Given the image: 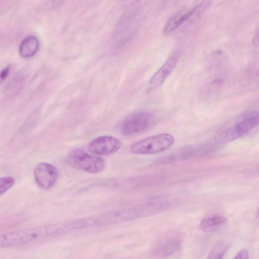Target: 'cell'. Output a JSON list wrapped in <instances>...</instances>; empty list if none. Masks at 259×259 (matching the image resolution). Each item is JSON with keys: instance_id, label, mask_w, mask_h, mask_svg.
Masks as SVG:
<instances>
[{"instance_id": "obj_8", "label": "cell", "mask_w": 259, "mask_h": 259, "mask_svg": "<svg viewBox=\"0 0 259 259\" xmlns=\"http://www.w3.org/2000/svg\"><path fill=\"white\" fill-rule=\"evenodd\" d=\"M35 180L37 185L42 189H49L56 184L58 171L53 165L41 162L38 163L34 169Z\"/></svg>"}, {"instance_id": "obj_14", "label": "cell", "mask_w": 259, "mask_h": 259, "mask_svg": "<svg viewBox=\"0 0 259 259\" xmlns=\"http://www.w3.org/2000/svg\"><path fill=\"white\" fill-rule=\"evenodd\" d=\"M228 248L226 242H219L210 251L207 259H223Z\"/></svg>"}, {"instance_id": "obj_12", "label": "cell", "mask_w": 259, "mask_h": 259, "mask_svg": "<svg viewBox=\"0 0 259 259\" xmlns=\"http://www.w3.org/2000/svg\"><path fill=\"white\" fill-rule=\"evenodd\" d=\"M227 223V219L220 215H213L203 219L200 225L201 230L214 232L221 229Z\"/></svg>"}, {"instance_id": "obj_7", "label": "cell", "mask_w": 259, "mask_h": 259, "mask_svg": "<svg viewBox=\"0 0 259 259\" xmlns=\"http://www.w3.org/2000/svg\"><path fill=\"white\" fill-rule=\"evenodd\" d=\"M179 57V53L175 51L167 58L150 78L147 88V92L154 90L164 82L176 66Z\"/></svg>"}, {"instance_id": "obj_10", "label": "cell", "mask_w": 259, "mask_h": 259, "mask_svg": "<svg viewBox=\"0 0 259 259\" xmlns=\"http://www.w3.org/2000/svg\"><path fill=\"white\" fill-rule=\"evenodd\" d=\"M189 13L190 9H183L174 14L165 23L163 29V34L167 35L171 33L181 25L187 22Z\"/></svg>"}, {"instance_id": "obj_13", "label": "cell", "mask_w": 259, "mask_h": 259, "mask_svg": "<svg viewBox=\"0 0 259 259\" xmlns=\"http://www.w3.org/2000/svg\"><path fill=\"white\" fill-rule=\"evenodd\" d=\"M211 4L210 1H202L194 7L190 9L189 17L187 22H193L202 16Z\"/></svg>"}, {"instance_id": "obj_2", "label": "cell", "mask_w": 259, "mask_h": 259, "mask_svg": "<svg viewBox=\"0 0 259 259\" xmlns=\"http://www.w3.org/2000/svg\"><path fill=\"white\" fill-rule=\"evenodd\" d=\"M259 115L257 111H249L229 121L217 131L215 141L226 144L240 138L258 124Z\"/></svg>"}, {"instance_id": "obj_11", "label": "cell", "mask_w": 259, "mask_h": 259, "mask_svg": "<svg viewBox=\"0 0 259 259\" xmlns=\"http://www.w3.org/2000/svg\"><path fill=\"white\" fill-rule=\"evenodd\" d=\"M39 48L38 38L33 35L29 36L21 42L19 52L20 56L25 58H29L34 56Z\"/></svg>"}, {"instance_id": "obj_17", "label": "cell", "mask_w": 259, "mask_h": 259, "mask_svg": "<svg viewBox=\"0 0 259 259\" xmlns=\"http://www.w3.org/2000/svg\"><path fill=\"white\" fill-rule=\"evenodd\" d=\"M10 71V66H8L4 68L0 72V79L2 80L6 79Z\"/></svg>"}, {"instance_id": "obj_9", "label": "cell", "mask_w": 259, "mask_h": 259, "mask_svg": "<svg viewBox=\"0 0 259 259\" xmlns=\"http://www.w3.org/2000/svg\"><path fill=\"white\" fill-rule=\"evenodd\" d=\"M181 244V240L179 235L174 233L167 234L154 247L153 253L161 258L168 257L179 250Z\"/></svg>"}, {"instance_id": "obj_5", "label": "cell", "mask_w": 259, "mask_h": 259, "mask_svg": "<svg viewBox=\"0 0 259 259\" xmlns=\"http://www.w3.org/2000/svg\"><path fill=\"white\" fill-rule=\"evenodd\" d=\"M154 122L153 115L148 111L133 113L125 117L120 125V132L124 136L142 132L150 127Z\"/></svg>"}, {"instance_id": "obj_3", "label": "cell", "mask_w": 259, "mask_h": 259, "mask_svg": "<svg viewBox=\"0 0 259 259\" xmlns=\"http://www.w3.org/2000/svg\"><path fill=\"white\" fill-rule=\"evenodd\" d=\"M66 161L70 167L90 173L100 172L105 165L102 158L78 148L72 150L67 154Z\"/></svg>"}, {"instance_id": "obj_1", "label": "cell", "mask_w": 259, "mask_h": 259, "mask_svg": "<svg viewBox=\"0 0 259 259\" xmlns=\"http://www.w3.org/2000/svg\"><path fill=\"white\" fill-rule=\"evenodd\" d=\"M71 231L69 223H56L0 234V249L61 236Z\"/></svg>"}, {"instance_id": "obj_16", "label": "cell", "mask_w": 259, "mask_h": 259, "mask_svg": "<svg viewBox=\"0 0 259 259\" xmlns=\"http://www.w3.org/2000/svg\"><path fill=\"white\" fill-rule=\"evenodd\" d=\"M234 259H249L248 252L246 249H242L239 251Z\"/></svg>"}, {"instance_id": "obj_6", "label": "cell", "mask_w": 259, "mask_h": 259, "mask_svg": "<svg viewBox=\"0 0 259 259\" xmlns=\"http://www.w3.org/2000/svg\"><path fill=\"white\" fill-rule=\"evenodd\" d=\"M122 142L118 139L110 136H103L93 140L88 145L92 153L99 156L112 155L121 147Z\"/></svg>"}, {"instance_id": "obj_4", "label": "cell", "mask_w": 259, "mask_h": 259, "mask_svg": "<svg viewBox=\"0 0 259 259\" xmlns=\"http://www.w3.org/2000/svg\"><path fill=\"white\" fill-rule=\"evenodd\" d=\"M175 142L174 137L168 133L151 136L132 145L130 150L137 154H153L170 148Z\"/></svg>"}, {"instance_id": "obj_15", "label": "cell", "mask_w": 259, "mask_h": 259, "mask_svg": "<svg viewBox=\"0 0 259 259\" xmlns=\"http://www.w3.org/2000/svg\"><path fill=\"white\" fill-rule=\"evenodd\" d=\"M15 179L10 176L0 178V195H2L10 189L15 184Z\"/></svg>"}]
</instances>
